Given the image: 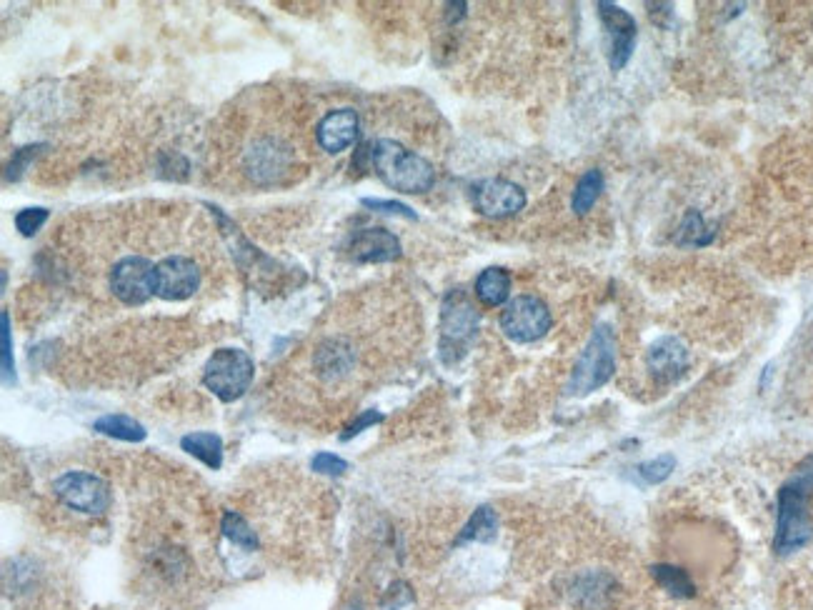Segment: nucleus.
Returning <instances> with one entry per match:
<instances>
[{"mask_svg":"<svg viewBox=\"0 0 813 610\" xmlns=\"http://www.w3.org/2000/svg\"><path fill=\"white\" fill-rule=\"evenodd\" d=\"M813 500V453L806 455L793 468L786 483L778 490V513L773 550L778 555H791L801 550L813 535L811 518Z\"/></svg>","mask_w":813,"mask_h":610,"instance_id":"1","label":"nucleus"},{"mask_svg":"<svg viewBox=\"0 0 813 610\" xmlns=\"http://www.w3.org/2000/svg\"><path fill=\"white\" fill-rule=\"evenodd\" d=\"M371 155V165L376 170L378 178L388 185V188L398 190L406 195L426 193L436 183V170L428 163L423 155L413 153V150L403 148L398 140L381 138L373 143L368 150Z\"/></svg>","mask_w":813,"mask_h":610,"instance_id":"2","label":"nucleus"},{"mask_svg":"<svg viewBox=\"0 0 813 610\" xmlns=\"http://www.w3.org/2000/svg\"><path fill=\"white\" fill-rule=\"evenodd\" d=\"M561 610H623V583L608 568H583L558 588Z\"/></svg>","mask_w":813,"mask_h":610,"instance_id":"3","label":"nucleus"},{"mask_svg":"<svg viewBox=\"0 0 813 610\" xmlns=\"http://www.w3.org/2000/svg\"><path fill=\"white\" fill-rule=\"evenodd\" d=\"M616 348V333H613L611 325H596L588 343L583 345L576 365H573L571 380H568V395L583 398V395H591L598 388H603L616 373Z\"/></svg>","mask_w":813,"mask_h":610,"instance_id":"4","label":"nucleus"},{"mask_svg":"<svg viewBox=\"0 0 813 610\" xmlns=\"http://www.w3.org/2000/svg\"><path fill=\"white\" fill-rule=\"evenodd\" d=\"M256 363L241 348H218L203 365V385L223 403L243 398L251 388Z\"/></svg>","mask_w":813,"mask_h":610,"instance_id":"5","label":"nucleus"},{"mask_svg":"<svg viewBox=\"0 0 813 610\" xmlns=\"http://www.w3.org/2000/svg\"><path fill=\"white\" fill-rule=\"evenodd\" d=\"M478 323L481 318L471 298L461 288L448 290L441 305V340H438L443 363H456L466 353L471 340L476 338Z\"/></svg>","mask_w":813,"mask_h":610,"instance_id":"6","label":"nucleus"},{"mask_svg":"<svg viewBox=\"0 0 813 610\" xmlns=\"http://www.w3.org/2000/svg\"><path fill=\"white\" fill-rule=\"evenodd\" d=\"M53 493L68 505L86 515H103L113 503L111 485L86 470H71L53 480Z\"/></svg>","mask_w":813,"mask_h":610,"instance_id":"7","label":"nucleus"},{"mask_svg":"<svg viewBox=\"0 0 813 610\" xmlns=\"http://www.w3.org/2000/svg\"><path fill=\"white\" fill-rule=\"evenodd\" d=\"M551 325V310L536 295H518L501 313V330L513 343H536L551 330Z\"/></svg>","mask_w":813,"mask_h":610,"instance_id":"8","label":"nucleus"},{"mask_svg":"<svg viewBox=\"0 0 813 610\" xmlns=\"http://www.w3.org/2000/svg\"><path fill=\"white\" fill-rule=\"evenodd\" d=\"M111 290L121 303L143 305L156 295V265L143 255L121 258L111 270Z\"/></svg>","mask_w":813,"mask_h":610,"instance_id":"9","label":"nucleus"},{"mask_svg":"<svg viewBox=\"0 0 813 610\" xmlns=\"http://www.w3.org/2000/svg\"><path fill=\"white\" fill-rule=\"evenodd\" d=\"M596 8L598 18H601L608 35V63H611L613 70L626 68L633 50H636L638 38L636 18H633L626 8H621V5L616 3H608V0H601Z\"/></svg>","mask_w":813,"mask_h":610,"instance_id":"10","label":"nucleus"},{"mask_svg":"<svg viewBox=\"0 0 813 610\" xmlns=\"http://www.w3.org/2000/svg\"><path fill=\"white\" fill-rule=\"evenodd\" d=\"M473 205L486 218H508L526 208V190L506 178H486L473 188Z\"/></svg>","mask_w":813,"mask_h":610,"instance_id":"11","label":"nucleus"},{"mask_svg":"<svg viewBox=\"0 0 813 610\" xmlns=\"http://www.w3.org/2000/svg\"><path fill=\"white\" fill-rule=\"evenodd\" d=\"M201 285V270L186 255H168L156 263V295L163 300H186Z\"/></svg>","mask_w":813,"mask_h":610,"instance_id":"12","label":"nucleus"},{"mask_svg":"<svg viewBox=\"0 0 813 610\" xmlns=\"http://www.w3.org/2000/svg\"><path fill=\"white\" fill-rule=\"evenodd\" d=\"M646 370L658 385H671L688 370V350L676 335H661L646 350Z\"/></svg>","mask_w":813,"mask_h":610,"instance_id":"13","label":"nucleus"},{"mask_svg":"<svg viewBox=\"0 0 813 610\" xmlns=\"http://www.w3.org/2000/svg\"><path fill=\"white\" fill-rule=\"evenodd\" d=\"M356 363V345L346 335H333V338L323 340L313 353V370L323 383H338V380L348 378Z\"/></svg>","mask_w":813,"mask_h":610,"instance_id":"14","label":"nucleus"},{"mask_svg":"<svg viewBox=\"0 0 813 610\" xmlns=\"http://www.w3.org/2000/svg\"><path fill=\"white\" fill-rule=\"evenodd\" d=\"M356 263H391L401 258V240L386 228H363L351 235L346 245Z\"/></svg>","mask_w":813,"mask_h":610,"instance_id":"15","label":"nucleus"},{"mask_svg":"<svg viewBox=\"0 0 813 610\" xmlns=\"http://www.w3.org/2000/svg\"><path fill=\"white\" fill-rule=\"evenodd\" d=\"M358 125L361 123H358V113L353 108L331 110V113L323 115V120L316 128L318 145L326 153H343V150L356 143Z\"/></svg>","mask_w":813,"mask_h":610,"instance_id":"16","label":"nucleus"},{"mask_svg":"<svg viewBox=\"0 0 813 610\" xmlns=\"http://www.w3.org/2000/svg\"><path fill=\"white\" fill-rule=\"evenodd\" d=\"M288 150L278 140L263 138L253 143L246 155V168L251 170L258 183H273L281 173H286Z\"/></svg>","mask_w":813,"mask_h":610,"instance_id":"17","label":"nucleus"},{"mask_svg":"<svg viewBox=\"0 0 813 610\" xmlns=\"http://www.w3.org/2000/svg\"><path fill=\"white\" fill-rule=\"evenodd\" d=\"M651 575L668 595H673V598L691 600L698 595V588H696V583H693L691 575H688V570L678 568V565L656 563V565H651Z\"/></svg>","mask_w":813,"mask_h":610,"instance_id":"18","label":"nucleus"},{"mask_svg":"<svg viewBox=\"0 0 813 610\" xmlns=\"http://www.w3.org/2000/svg\"><path fill=\"white\" fill-rule=\"evenodd\" d=\"M511 295V275L503 268H486L476 278V298L488 308H498Z\"/></svg>","mask_w":813,"mask_h":610,"instance_id":"19","label":"nucleus"},{"mask_svg":"<svg viewBox=\"0 0 813 610\" xmlns=\"http://www.w3.org/2000/svg\"><path fill=\"white\" fill-rule=\"evenodd\" d=\"M498 533V513L491 508V505H481V508L473 510V515L468 518V523L463 525L461 533H458L456 543H491Z\"/></svg>","mask_w":813,"mask_h":610,"instance_id":"20","label":"nucleus"},{"mask_svg":"<svg viewBox=\"0 0 813 610\" xmlns=\"http://www.w3.org/2000/svg\"><path fill=\"white\" fill-rule=\"evenodd\" d=\"M181 448L188 455L206 463L211 470H218L223 465V440L216 433H188L181 438Z\"/></svg>","mask_w":813,"mask_h":610,"instance_id":"21","label":"nucleus"},{"mask_svg":"<svg viewBox=\"0 0 813 610\" xmlns=\"http://www.w3.org/2000/svg\"><path fill=\"white\" fill-rule=\"evenodd\" d=\"M93 430H98V433H103V435H111V438H116V440H126V443H141V440H146V435H148L146 428H143L136 418H131V415H123V413L101 415V418L93 423Z\"/></svg>","mask_w":813,"mask_h":610,"instance_id":"22","label":"nucleus"},{"mask_svg":"<svg viewBox=\"0 0 813 610\" xmlns=\"http://www.w3.org/2000/svg\"><path fill=\"white\" fill-rule=\"evenodd\" d=\"M713 238H716V230H713L711 225H706V220H703V215L698 213V210H688V213L683 215L676 235L678 245L703 248V245L713 243Z\"/></svg>","mask_w":813,"mask_h":610,"instance_id":"23","label":"nucleus"},{"mask_svg":"<svg viewBox=\"0 0 813 610\" xmlns=\"http://www.w3.org/2000/svg\"><path fill=\"white\" fill-rule=\"evenodd\" d=\"M601 190H603V173L598 168H591L586 170V173L578 178L576 183V190H573V198H571V208L576 210L578 215L588 213V210L593 208V205L598 203V198H601Z\"/></svg>","mask_w":813,"mask_h":610,"instance_id":"24","label":"nucleus"},{"mask_svg":"<svg viewBox=\"0 0 813 610\" xmlns=\"http://www.w3.org/2000/svg\"><path fill=\"white\" fill-rule=\"evenodd\" d=\"M221 530H223V535L231 540V543L241 545V548H246V550L258 548L256 533H253V528L248 525V520L243 518L241 513H233V510H228V513L223 515Z\"/></svg>","mask_w":813,"mask_h":610,"instance_id":"25","label":"nucleus"},{"mask_svg":"<svg viewBox=\"0 0 813 610\" xmlns=\"http://www.w3.org/2000/svg\"><path fill=\"white\" fill-rule=\"evenodd\" d=\"M673 470H676V455L663 453V455H658V458H651V460H646V463L638 465L636 473L646 485H658V483H663V480H666Z\"/></svg>","mask_w":813,"mask_h":610,"instance_id":"26","label":"nucleus"},{"mask_svg":"<svg viewBox=\"0 0 813 610\" xmlns=\"http://www.w3.org/2000/svg\"><path fill=\"white\" fill-rule=\"evenodd\" d=\"M0 330H3V383H16V360H13V343H11V315L3 310L0 315Z\"/></svg>","mask_w":813,"mask_h":610,"instance_id":"27","label":"nucleus"},{"mask_svg":"<svg viewBox=\"0 0 813 610\" xmlns=\"http://www.w3.org/2000/svg\"><path fill=\"white\" fill-rule=\"evenodd\" d=\"M48 210L46 208H26L21 213H16V228L21 230V235H33L43 228V223L48 220Z\"/></svg>","mask_w":813,"mask_h":610,"instance_id":"28","label":"nucleus"},{"mask_svg":"<svg viewBox=\"0 0 813 610\" xmlns=\"http://www.w3.org/2000/svg\"><path fill=\"white\" fill-rule=\"evenodd\" d=\"M311 468L316 470V473H323V475H343L348 470V460H343L341 455H333V453H326V450H321V453H316L311 458Z\"/></svg>","mask_w":813,"mask_h":610,"instance_id":"29","label":"nucleus"},{"mask_svg":"<svg viewBox=\"0 0 813 610\" xmlns=\"http://www.w3.org/2000/svg\"><path fill=\"white\" fill-rule=\"evenodd\" d=\"M363 205L373 210H381V213H391V215H403L408 220H416L418 215L408 208L406 203H398V200H381V198H363Z\"/></svg>","mask_w":813,"mask_h":610,"instance_id":"30","label":"nucleus"},{"mask_svg":"<svg viewBox=\"0 0 813 610\" xmlns=\"http://www.w3.org/2000/svg\"><path fill=\"white\" fill-rule=\"evenodd\" d=\"M378 423H383V415L378 413V410H363V413L358 415L351 425H348V430L341 435V440L356 438L358 433H363V430L371 428V425H378Z\"/></svg>","mask_w":813,"mask_h":610,"instance_id":"31","label":"nucleus"},{"mask_svg":"<svg viewBox=\"0 0 813 610\" xmlns=\"http://www.w3.org/2000/svg\"><path fill=\"white\" fill-rule=\"evenodd\" d=\"M41 148V145H28V148H21L16 155H13L11 165H8V180H18L23 175V170L28 168V163L33 160V155H36V150Z\"/></svg>","mask_w":813,"mask_h":610,"instance_id":"32","label":"nucleus"}]
</instances>
